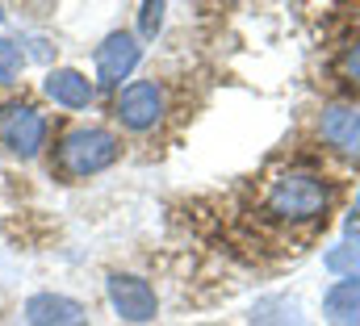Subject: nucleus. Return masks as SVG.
<instances>
[{
    "label": "nucleus",
    "mask_w": 360,
    "mask_h": 326,
    "mask_svg": "<svg viewBox=\"0 0 360 326\" xmlns=\"http://www.w3.org/2000/svg\"><path fill=\"white\" fill-rule=\"evenodd\" d=\"M327 201H331V184L319 171H306V167L281 171L264 193L269 214L281 218V222H314L327 209Z\"/></svg>",
    "instance_id": "obj_1"
},
{
    "label": "nucleus",
    "mask_w": 360,
    "mask_h": 326,
    "mask_svg": "<svg viewBox=\"0 0 360 326\" xmlns=\"http://www.w3.org/2000/svg\"><path fill=\"white\" fill-rule=\"evenodd\" d=\"M122 159V138L105 126H76L59 138V151H55V163L68 180H89L96 171L113 167Z\"/></svg>",
    "instance_id": "obj_2"
},
{
    "label": "nucleus",
    "mask_w": 360,
    "mask_h": 326,
    "mask_svg": "<svg viewBox=\"0 0 360 326\" xmlns=\"http://www.w3.org/2000/svg\"><path fill=\"white\" fill-rule=\"evenodd\" d=\"M0 147L17 159H34L46 147V117L25 105V100H8L0 105Z\"/></svg>",
    "instance_id": "obj_3"
},
{
    "label": "nucleus",
    "mask_w": 360,
    "mask_h": 326,
    "mask_svg": "<svg viewBox=\"0 0 360 326\" xmlns=\"http://www.w3.org/2000/svg\"><path fill=\"white\" fill-rule=\"evenodd\" d=\"M105 293H109V306H113V314H117L122 322L143 326V322H155V318H160V297H155V289H151L143 276L109 272Z\"/></svg>",
    "instance_id": "obj_4"
},
{
    "label": "nucleus",
    "mask_w": 360,
    "mask_h": 326,
    "mask_svg": "<svg viewBox=\"0 0 360 326\" xmlns=\"http://www.w3.org/2000/svg\"><path fill=\"white\" fill-rule=\"evenodd\" d=\"M113 117H117L126 130L147 134V130L160 126V117H164V88L155 80L126 84V88L117 92V100H113Z\"/></svg>",
    "instance_id": "obj_5"
},
{
    "label": "nucleus",
    "mask_w": 360,
    "mask_h": 326,
    "mask_svg": "<svg viewBox=\"0 0 360 326\" xmlns=\"http://www.w3.org/2000/svg\"><path fill=\"white\" fill-rule=\"evenodd\" d=\"M139 59H143V46H139L134 34H126V30L109 34V38L96 46V84L122 88V80H130V72L139 67Z\"/></svg>",
    "instance_id": "obj_6"
},
{
    "label": "nucleus",
    "mask_w": 360,
    "mask_h": 326,
    "mask_svg": "<svg viewBox=\"0 0 360 326\" xmlns=\"http://www.w3.org/2000/svg\"><path fill=\"white\" fill-rule=\"evenodd\" d=\"M25 322L30 326H89V310L68 293H34L25 297Z\"/></svg>",
    "instance_id": "obj_7"
},
{
    "label": "nucleus",
    "mask_w": 360,
    "mask_h": 326,
    "mask_svg": "<svg viewBox=\"0 0 360 326\" xmlns=\"http://www.w3.org/2000/svg\"><path fill=\"white\" fill-rule=\"evenodd\" d=\"M319 130H323L327 147H335L344 155H360V105H344V100L327 105Z\"/></svg>",
    "instance_id": "obj_8"
},
{
    "label": "nucleus",
    "mask_w": 360,
    "mask_h": 326,
    "mask_svg": "<svg viewBox=\"0 0 360 326\" xmlns=\"http://www.w3.org/2000/svg\"><path fill=\"white\" fill-rule=\"evenodd\" d=\"M42 92L55 105H63V109H89L92 96H96V84L84 72H76V67H55V72H46Z\"/></svg>",
    "instance_id": "obj_9"
},
{
    "label": "nucleus",
    "mask_w": 360,
    "mask_h": 326,
    "mask_svg": "<svg viewBox=\"0 0 360 326\" xmlns=\"http://www.w3.org/2000/svg\"><path fill=\"white\" fill-rule=\"evenodd\" d=\"M323 314L331 326H360V280H340L323 297Z\"/></svg>",
    "instance_id": "obj_10"
},
{
    "label": "nucleus",
    "mask_w": 360,
    "mask_h": 326,
    "mask_svg": "<svg viewBox=\"0 0 360 326\" xmlns=\"http://www.w3.org/2000/svg\"><path fill=\"white\" fill-rule=\"evenodd\" d=\"M252 326H306V318L293 297H260L252 310Z\"/></svg>",
    "instance_id": "obj_11"
},
{
    "label": "nucleus",
    "mask_w": 360,
    "mask_h": 326,
    "mask_svg": "<svg viewBox=\"0 0 360 326\" xmlns=\"http://www.w3.org/2000/svg\"><path fill=\"white\" fill-rule=\"evenodd\" d=\"M335 276H344V280H360V230L352 226L348 230V239L340 247H331L327 251V259H323Z\"/></svg>",
    "instance_id": "obj_12"
},
{
    "label": "nucleus",
    "mask_w": 360,
    "mask_h": 326,
    "mask_svg": "<svg viewBox=\"0 0 360 326\" xmlns=\"http://www.w3.org/2000/svg\"><path fill=\"white\" fill-rule=\"evenodd\" d=\"M21 63H25V55H21V46L17 42H8V38H0V80H17L21 76Z\"/></svg>",
    "instance_id": "obj_13"
},
{
    "label": "nucleus",
    "mask_w": 360,
    "mask_h": 326,
    "mask_svg": "<svg viewBox=\"0 0 360 326\" xmlns=\"http://www.w3.org/2000/svg\"><path fill=\"white\" fill-rule=\"evenodd\" d=\"M139 13H143V17H139V25H143V38H151V34L164 25V4H143Z\"/></svg>",
    "instance_id": "obj_14"
},
{
    "label": "nucleus",
    "mask_w": 360,
    "mask_h": 326,
    "mask_svg": "<svg viewBox=\"0 0 360 326\" xmlns=\"http://www.w3.org/2000/svg\"><path fill=\"white\" fill-rule=\"evenodd\" d=\"M344 76H348L352 84H360V42L348 51V55H344Z\"/></svg>",
    "instance_id": "obj_15"
},
{
    "label": "nucleus",
    "mask_w": 360,
    "mask_h": 326,
    "mask_svg": "<svg viewBox=\"0 0 360 326\" xmlns=\"http://www.w3.org/2000/svg\"><path fill=\"white\" fill-rule=\"evenodd\" d=\"M356 209H360V193H356Z\"/></svg>",
    "instance_id": "obj_16"
},
{
    "label": "nucleus",
    "mask_w": 360,
    "mask_h": 326,
    "mask_svg": "<svg viewBox=\"0 0 360 326\" xmlns=\"http://www.w3.org/2000/svg\"><path fill=\"white\" fill-rule=\"evenodd\" d=\"M0 21H4V8H0Z\"/></svg>",
    "instance_id": "obj_17"
}]
</instances>
